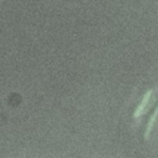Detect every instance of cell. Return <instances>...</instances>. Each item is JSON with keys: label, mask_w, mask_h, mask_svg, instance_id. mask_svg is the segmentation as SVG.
I'll return each mask as SVG.
<instances>
[{"label": "cell", "mask_w": 158, "mask_h": 158, "mask_svg": "<svg viewBox=\"0 0 158 158\" xmlns=\"http://www.w3.org/2000/svg\"><path fill=\"white\" fill-rule=\"evenodd\" d=\"M151 95H152V90H148V91L144 94V96L142 98V100H141L139 105L137 106V109H136V110H135V112H133V116H135V117H138V116L142 114V111H143V109L146 107V105H147V102H148V100H149Z\"/></svg>", "instance_id": "obj_1"}, {"label": "cell", "mask_w": 158, "mask_h": 158, "mask_svg": "<svg viewBox=\"0 0 158 158\" xmlns=\"http://www.w3.org/2000/svg\"><path fill=\"white\" fill-rule=\"evenodd\" d=\"M157 116H158V104L156 105V107H154V110H153V112H152V115H151V117L148 118V122H147V125H146L144 138H148V135H149V132H151V128H152L153 122H154V120H156Z\"/></svg>", "instance_id": "obj_2"}]
</instances>
